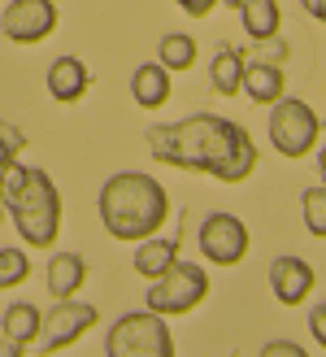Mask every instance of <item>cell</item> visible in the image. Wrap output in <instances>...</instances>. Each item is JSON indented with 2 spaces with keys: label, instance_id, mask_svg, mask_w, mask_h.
<instances>
[{
  "label": "cell",
  "instance_id": "6da1fadb",
  "mask_svg": "<svg viewBox=\"0 0 326 357\" xmlns=\"http://www.w3.org/2000/svg\"><path fill=\"white\" fill-rule=\"evenodd\" d=\"M148 153L166 166L213 174L222 183H244L257 170V144L252 135L231 118L217 114H192L183 122H166V127L148 131Z\"/></svg>",
  "mask_w": 326,
  "mask_h": 357
},
{
  "label": "cell",
  "instance_id": "7a4b0ae2",
  "mask_svg": "<svg viewBox=\"0 0 326 357\" xmlns=\"http://www.w3.org/2000/svg\"><path fill=\"white\" fill-rule=\"evenodd\" d=\"M170 218V196L153 174L126 170L100 188V222L114 240H148Z\"/></svg>",
  "mask_w": 326,
  "mask_h": 357
},
{
  "label": "cell",
  "instance_id": "3957f363",
  "mask_svg": "<svg viewBox=\"0 0 326 357\" xmlns=\"http://www.w3.org/2000/svg\"><path fill=\"white\" fill-rule=\"evenodd\" d=\"M0 201L9 205L17 236H22L31 248L57 244V231H61V196H57L52 178L40 166H13L9 178H5Z\"/></svg>",
  "mask_w": 326,
  "mask_h": 357
},
{
  "label": "cell",
  "instance_id": "277c9868",
  "mask_svg": "<svg viewBox=\"0 0 326 357\" xmlns=\"http://www.w3.org/2000/svg\"><path fill=\"white\" fill-rule=\"evenodd\" d=\"M104 357H174V335L161 314H126L104 335Z\"/></svg>",
  "mask_w": 326,
  "mask_h": 357
},
{
  "label": "cell",
  "instance_id": "5b68a950",
  "mask_svg": "<svg viewBox=\"0 0 326 357\" xmlns=\"http://www.w3.org/2000/svg\"><path fill=\"white\" fill-rule=\"evenodd\" d=\"M318 131H322V122H318V114L304 100L279 96L274 105H270V144H274L287 162H300L304 153H313Z\"/></svg>",
  "mask_w": 326,
  "mask_h": 357
},
{
  "label": "cell",
  "instance_id": "8992f818",
  "mask_svg": "<svg viewBox=\"0 0 326 357\" xmlns=\"http://www.w3.org/2000/svg\"><path fill=\"white\" fill-rule=\"evenodd\" d=\"M209 296V275L205 266L192 261H174L166 275H157V283L148 288V310L153 314H192L201 301Z\"/></svg>",
  "mask_w": 326,
  "mask_h": 357
},
{
  "label": "cell",
  "instance_id": "52a82bcc",
  "mask_svg": "<svg viewBox=\"0 0 326 357\" xmlns=\"http://www.w3.org/2000/svg\"><path fill=\"white\" fill-rule=\"evenodd\" d=\"M96 327V305H83V301H75V296H65V301H57V305L48 310V318L40 323V353H57V349H65V344H75L83 331H92Z\"/></svg>",
  "mask_w": 326,
  "mask_h": 357
},
{
  "label": "cell",
  "instance_id": "ba28073f",
  "mask_svg": "<svg viewBox=\"0 0 326 357\" xmlns=\"http://www.w3.org/2000/svg\"><path fill=\"white\" fill-rule=\"evenodd\" d=\"M201 253L213 266H240L248 257V227L235 213H209L201 222Z\"/></svg>",
  "mask_w": 326,
  "mask_h": 357
},
{
  "label": "cell",
  "instance_id": "9c48e42d",
  "mask_svg": "<svg viewBox=\"0 0 326 357\" xmlns=\"http://www.w3.org/2000/svg\"><path fill=\"white\" fill-rule=\"evenodd\" d=\"M57 26V5L52 0H13L5 9V40L13 44H40Z\"/></svg>",
  "mask_w": 326,
  "mask_h": 357
},
{
  "label": "cell",
  "instance_id": "30bf717a",
  "mask_svg": "<svg viewBox=\"0 0 326 357\" xmlns=\"http://www.w3.org/2000/svg\"><path fill=\"white\" fill-rule=\"evenodd\" d=\"M313 266L304 257H279L274 266H270V288H274V296L283 301V305H300V301H309L313 292Z\"/></svg>",
  "mask_w": 326,
  "mask_h": 357
},
{
  "label": "cell",
  "instance_id": "8fae6325",
  "mask_svg": "<svg viewBox=\"0 0 326 357\" xmlns=\"http://www.w3.org/2000/svg\"><path fill=\"white\" fill-rule=\"evenodd\" d=\"M87 83H92V75H87V66L79 57H57V61L48 66V96L61 100V105L83 100Z\"/></svg>",
  "mask_w": 326,
  "mask_h": 357
},
{
  "label": "cell",
  "instance_id": "7c38bea8",
  "mask_svg": "<svg viewBox=\"0 0 326 357\" xmlns=\"http://www.w3.org/2000/svg\"><path fill=\"white\" fill-rule=\"evenodd\" d=\"M131 96L139 109H157V105L170 100V70L161 61H143L131 75Z\"/></svg>",
  "mask_w": 326,
  "mask_h": 357
},
{
  "label": "cell",
  "instance_id": "4fadbf2b",
  "mask_svg": "<svg viewBox=\"0 0 326 357\" xmlns=\"http://www.w3.org/2000/svg\"><path fill=\"white\" fill-rule=\"evenodd\" d=\"M240 92H248L252 105H274L283 96V70L270 61H244V83Z\"/></svg>",
  "mask_w": 326,
  "mask_h": 357
},
{
  "label": "cell",
  "instance_id": "5bb4252c",
  "mask_svg": "<svg viewBox=\"0 0 326 357\" xmlns=\"http://www.w3.org/2000/svg\"><path fill=\"white\" fill-rule=\"evenodd\" d=\"M83 279H87V261L79 253H57L48 261V292L65 301V296H75L83 288Z\"/></svg>",
  "mask_w": 326,
  "mask_h": 357
},
{
  "label": "cell",
  "instance_id": "9a60e30c",
  "mask_svg": "<svg viewBox=\"0 0 326 357\" xmlns=\"http://www.w3.org/2000/svg\"><path fill=\"white\" fill-rule=\"evenodd\" d=\"M178 261V240H139V248H135V271L143 275V279H157V275H166L170 266Z\"/></svg>",
  "mask_w": 326,
  "mask_h": 357
},
{
  "label": "cell",
  "instance_id": "2e32d148",
  "mask_svg": "<svg viewBox=\"0 0 326 357\" xmlns=\"http://www.w3.org/2000/svg\"><path fill=\"white\" fill-rule=\"evenodd\" d=\"M240 17H244V31L252 40H270L279 26H283V13H279V0H240Z\"/></svg>",
  "mask_w": 326,
  "mask_h": 357
},
{
  "label": "cell",
  "instance_id": "e0dca14e",
  "mask_svg": "<svg viewBox=\"0 0 326 357\" xmlns=\"http://www.w3.org/2000/svg\"><path fill=\"white\" fill-rule=\"evenodd\" d=\"M40 310L35 305H26V301H17V305H9L5 310V323H0V331H5V340H13V344H31L35 335H40Z\"/></svg>",
  "mask_w": 326,
  "mask_h": 357
},
{
  "label": "cell",
  "instance_id": "ac0fdd59",
  "mask_svg": "<svg viewBox=\"0 0 326 357\" xmlns=\"http://www.w3.org/2000/svg\"><path fill=\"white\" fill-rule=\"evenodd\" d=\"M209 83H213V92H222V96H235L240 92V83H244V57L235 48H222L213 57L209 66Z\"/></svg>",
  "mask_w": 326,
  "mask_h": 357
},
{
  "label": "cell",
  "instance_id": "d6986e66",
  "mask_svg": "<svg viewBox=\"0 0 326 357\" xmlns=\"http://www.w3.org/2000/svg\"><path fill=\"white\" fill-rule=\"evenodd\" d=\"M157 61L166 66L170 75H174V70L183 75V70L196 66V40H192V35H183V31H178V35H166V40H161V57H157Z\"/></svg>",
  "mask_w": 326,
  "mask_h": 357
},
{
  "label": "cell",
  "instance_id": "ffe728a7",
  "mask_svg": "<svg viewBox=\"0 0 326 357\" xmlns=\"http://www.w3.org/2000/svg\"><path fill=\"white\" fill-rule=\"evenodd\" d=\"M26 275H31V261H26L22 248H0V292L17 288Z\"/></svg>",
  "mask_w": 326,
  "mask_h": 357
},
{
  "label": "cell",
  "instance_id": "44dd1931",
  "mask_svg": "<svg viewBox=\"0 0 326 357\" xmlns=\"http://www.w3.org/2000/svg\"><path fill=\"white\" fill-rule=\"evenodd\" d=\"M300 209H304V227H309V236L326 240V188H309L304 201H300Z\"/></svg>",
  "mask_w": 326,
  "mask_h": 357
},
{
  "label": "cell",
  "instance_id": "7402d4cb",
  "mask_svg": "<svg viewBox=\"0 0 326 357\" xmlns=\"http://www.w3.org/2000/svg\"><path fill=\"white\" fill-rule=\"evenodd\" d=\"M17 149H22V135L0 127V192H5V178H9V170L17 166Z\"/></svg>",
  "mask_w": 326,
  "mask_h": 357
},
{
  "label": "cell",
  "instance_id": "603a6c76",
  "mask_svg": "<svg viewBox=\"0 0 326 357\" xmlns=\"http://www.w3.org/2000/svg\"><path fill=\"white\" fill-rule=\"evenodd\" d=\"M309 331H313V340L326 349V301H318V305L309 310Z\"/></svg>",
  "mask_w": 326,
  "mask_h": 357
},
{
  "label": "cell",
  "instance_id": "cb8c5ba5",
  "mask_svg": "<svg viewBox=\"0 0 326 357\" xmlns=\"http://www.w3.org/2000/svg\"><path fill=\"white\" fill-rule=\"evenodd\" d=\"M178 9H183L187 17H209L213 13V5H222V0H174Z\"/></svg>",
  "mask_w": 326,
  "mask_h": 357
},
{
  "label": "cell",
  "instance_id": "d4e9b609",
  "mask_svg": "<svg viewBox=\"0 0 326 357\" xmlns=\"http://www.w3.org/2000/svg\"><path fill=\"white\" fill-rule=\"evenodd\" d=\"M261 353H265V357H304V349H300V344H292V340H279V344H265Z\"/></svg>",
  "mask_w": 326,
  "mask_h": 357
},
{
  "label": "cell",
  "instance_id": "484cf974",
  "mask_svg": "<svg viewBox=\"0 0 326 357\" xmlns=\"http://www.w3.org/2000/svg\"><path fill=\"white\" fill-rule=\"evenodd\" d=\"M300 5H304V13H313L318 22H326V0H300Z\"/></svg>",
  "mask_w": 326,
  "mask_h": 357
},
{
  "label": "cell",
  "instance_id": "4316f807",
  "mask_svg": "<svg viewBox=\"0 0 326 357\" xmlns=\"http://www.w3.org/2000/svg\"><path fill=\"white\" fill-rule=\"evenodd\" d=\"M318 174H322V178H326V149H322V153H318Z\"/></svg>",
  "mask_w": 326,
  "mask_h": 357
},
{
  "label": "cell",
  "instance_id": "83f0119b",
  "mask_svg": "<svg viewBox=\"0 0 326 357\" xmlns=\"http://www.w3.org/2000/svg\"><path fill=\"white\" fill-rule=\"evenodd\" d=\"M226 5H240V0H226Z\"/></svg>",
  "mask_w": 326,
  "mask_h": 357
}]
</instances>
